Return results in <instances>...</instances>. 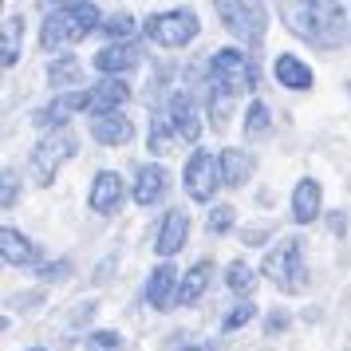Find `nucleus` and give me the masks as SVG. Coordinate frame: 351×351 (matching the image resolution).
<instances>
[{
    "label": "nucleus",
    "mask_w": 351,
    "mask_h": 351,
    "mask_svg": "<svg viewBox=\"0 0 351 351\" xmlns=\"http://www.w3.org/2000/svg\"><path fill=\"white\" fill-rule=\"evenodd\" d=\"M217 162H221V186H245L253 178V154H245L241 146H225Z\"/></svg>",
    "instance_id": "nucleus-23"
},
{
    "label": "nucleus",
    "mask_w": 351,
    "mask_h": 351,
    "mask_svg": "<svg viewBox=\"0 0 351 351\" xmlns=\"http://www.w3.org/2000/svg\"><path fill=\"white\" fill-rule=\"evenodd\" d=\"M253 319H256V304L253 300H237L229 312H225L221 328H225V332H241V328H249Z\"/></svg>",
    "instance_id": "nucleus-30"
},
{
    "label": "nucleus",
    "mask_w": 351,
    "mask_h": 351,
    "mask_svg": "<svg viewBox=\"0 0 351 351\" xmlns=\"http://www.w3.org/2000/svg\"><path fill=\"white\" fill-rule=\"evenodd\" d=\"M123 197H127L123 174H119V170H99V174L91 178V190H87V209L107 217V213H119Z\"/></svg>",
    "instance_id": "nucleus-13"
},
{
    "label": "nucleus",
    "mask_w": 351,
    "mask_h": 351,
    "mask_svg": "<svg viewBox=\"0 0 351 351\" xmlns=\"http://www.w3.org/2000/svg\"><path fill=\"white\" fill-rule=\"evenodd\" d=\"M87 111V103H83V91H64V95H51L44 107H36L32 111V123L44 134H51V130H67V123H71V114Z\"/></svg>",
    "instance_id": "nucleus-12"
},
{
    "label": "nucleus",
    "mask_w": 351,
    "mask_h": 351,
    "mask_svg": "<svg viewBox=\"0 0 351 351\" xmlns=\"http://www.w3.org/2000/svg\"><path fill=\"white\" fill-rule=\"evenodd\" d=\"M103 28V12L99 4H83V0H71V4H56L48 8V16L40 24V48L44 51H64L75 48L80 40H87L91 32Z\"/></svg>",
    "instance_id": "nucleus-2"
},
{
    "label": "nucleus",
    "mask_w": 351,
    "mask_h": 351,
    "mask_svg": "<svg viewBox=\"0 0 351 351\" xmlns=\"http://www.w3.org/2000/svg\"><path fill=\"white\" fill-rule=\"evenodd\" d=\"M206 71H209V83H221L229 95H253L256 87H261L256 60L245 48H233V44H229V48L209 51Z\"/></svg>",
    "instance_id": "nucleus-4"
},
{
    "label": "nucleus",
    "mask_w": 351,
    "mask_h": 351,
    "mask_svg": "<svg viewBox=\"0 0 351 351\" xmlns=\"http://www.w3.org/2000/svg\"><path fill=\"white\" fill-rule=\"evenodd\" d=\"M328 229H332L335 237H343V233H348V213H343V209H332V213H328Z\"/></svg>",
    "instance_id": "nucleus-35"
},
{
    "label": "nucleus",
    "mask_w": 351,
    "mask_h": 351,
    "mask_svg": "<svg viewBox=\"0 0 351 351\" xmlns=\"http://www.w3.org/2000/svg\"><path fill=\"white\" fill-rule=\"evenodd\" d=\"M87 351H123V332H114V328L87 332Z\"/></svg>",
    "instance_id": "nucleus-32"
},
{
    "label": "nucleus",
    "mask_w": 351,
    "mask_h": 351,
    "mask_svg": "<svg viewBox=\"0 0 351 351\" xmlns=\"http://www.w3.org/2000/svg\"><path fill=\"white\" fill-rule=\"evenodd\" d=\"M36 276L44 280V285H56V280H67L71 276V261H51V265H40Z\"/></svg>",
    "instance_id": "nucleus-33"
},
{
    "label": "nucleus",
    "mask_w": 351,
    "mask_h": 351,
    "mask_svg": "<svg viewBox=\"0 0 351 351\" xmlns=\"http://www.w3.org/2000/svg\"><path fill=\"white\" fill-rule=\"evenodd\" d=\"M99 32L107 36V44H130V36H134V16H130V12H114V16L103 20Z\"/></svg>",
    "instance_id": "nucleus-26"
},
{
    "label": "nucleus",
    "mask_w": 351,
    "mask_h": 351,
    "mask_svg": "<svg viewBox=\"0 0 351 351\" xmlns=\"http://www.w3.org/2000/svg\"><path fill=\"white\" fill-rule=\"evenodd\" d=\"M75 146H80V138H75L71 130H51V134H40V143L32 146V158H28V174H32L36 186H51L56 174L75 158Z\"/></svg>",
    "instance_id": "nucleus-6"
},
{
    "label": "nucleus",
    "mask_w": 351,
    "mask_h": 351,
    "mask_svg": "<svg viewBox=\"0 0 351 351\" xmlns=\"http://www.w3.org/2000/svg\"><path fill=\"white\" fill-rule=\"evenodd\" d=\"M28 351H44V348H28Z\"/></svg>",
    "instance_id": "nucleus-39"
},
{
    "label": "nucleus",
    "mask_w": 351,
    "mask_h": 351,
    "mask_svg": "<svg viewBox=\"0 0 351 351\" xmlns=\"http://www.w3.org/2000/svg\"><path fill=\"white\" fill-rule=\"evenodd\" d=\"M190 237V213L186 209H166V217L158 225V237H154V249H158L162 261H170V256L186 245Z\"/></svg>",
    "instance_id": "nucleus-17"
},
{
    "label": "nucleus",
    "mask_w": 351,
    "mask_h": 351,
    "mask_svg": "<svg viewBox=\"0 0 351 351\" xmlns=\"http://www.w3.org/2000/svg\"><path fill=\"white\" fill-rule=\"evenodd\" d=\"M269 127H272L269 107H265L261 99H253V103L245 107V138H261V134H269Z\"/></svg>",
    "instance_id": "nucleus-27"
},
{
    "label": "nucleus",
    "mask_w": 351,
    "mask_h": 351,
    "mask_svg": "<svg viewBox=\"0 0 351 351\" xmlns=\"http://www.w3.org/2000/svg\"><path fill=\"white\" fill-rule=\"evenodd\" d=\"M261 241H269V229H265V225H256V229H245V245H261Z\"/></svg>",
    "instance_id": "nucleus-37"
},
{
    "label": "nucleus",
    "mask_w": 351,
    "mask_h": 351,
    "mask_svg": "<svg viewBox=\"0 0 351 351\" xmlns=\"http://www.w3.org/2000/svg\"><path fill=\"white\" fill-rule=\"evenodd\" d=\"M261 276H269L276 292L300 296L308 292V261H304V241L300 237H280L261 261Z\"/></svg>",
    "instance_id": "nucleus-3"
},
{
    "label": "nucleus",
    "mask_w": 351,
    "mask_h": 351,
    "mask_svg": "<svg viewBox=\"0 0 351 351\" xmlns=\"http://www.w3.org/2000/svg\"><path fill=\"white\" fill-rule=\"evenodd\" d=\"M217 20H221L225 28L233 32L245 51H256L265 44V32H269V8L265 4H233V0H221L217 4Z\"/></svg>",
    "instance_id": "nucleus-7"
},
{
    "label": "nucleus",
    "mask_w": 351,
    "mask_h": 351,
    "mask_svg": "<svg viewBox=\"0 0 351 351\" xmlns=\"http://www.w3.org/2000/svg\"><path fill=\"white\" fill-rule=\"evenodd\" d=\"M178 288H182V272L170 265V261H162L150 269L146 276V304L154 308V312H170L178 304Z\"/></svg>",
    "instance_id": "nucleus-15"
},
{
    "label": "nucleus",
    "mask_w": 351,
    "mask_h": 351,
    "mask_svg": "<svg viewBox=\"0 0 351 351\" xmlns=\"http://www.w3.org/2000/svg\"><path fill=\"white\" fill-rule=\"evenodd\" d=\"M166 119H170V127L178 130V138H182V143H197V138H202V130H206L202 103H197L190 91H174V95H170V103H166Z\"/></svg>",
    "instance_id": "nucleus-9"
},
{
    "label": "nucleus",
    "mask_w": 351,
    "mask_h": 351,
    "mask_svg": "<svg viewBox=\"0 0 351 351\" xmlns=\"http://www.w3.org/2000/svg\"><path fill=\"white\" fill-rule=\"evenodd\" d=\"M233 221H237V209H233V206H225V202H217V206L209 209L206 229L213 233V237H221V233H229V229H233Z\"/></svg>",
    "instance_id": "nucleus-31"
},
{
    "label": "nucleus",
    "mask_w": 351,
    "mask_h": 351,
    "mask_svg": "<svg viewBox=\"0 0 351 351\" xmlns=\"http://www.w3.org/2000/svg\"><path fill=\"white\" fill-rule=\"evenodd\" d=\"M202 32V20L193 8H162L143 20V36L158 48H186Z\"/></svg>",
    "instance_id": "nucleus-5"
},
{
    "label": "nucleus",
    "mask_w": 351,
    "mask_h": 351,
    "mask_svg": "<svg viewBox=\"0 0 351 351\" xmlns=\"http://www.w3.org/2000/svg\"><path fill=\"white\" fill-rule=\"evenodd\" d=\"M288 28L308 40L312 48H339L351 36V8L332 4V0H316V4H285L280 8Z\"/></svg>",
    "instance_id": "nucleus-1"
},
{
    "label": "nucleus",
    "mask_w": 351,
    "mask_h": 351,
    "mask_svg": "<svg viewBox=\"0 0 351 351\" xmlns=\"http://www.w3.org/2000/svg\"><path fill=\"white\" fill-rule=\"evenodd\" d=\"M182 186L190 193V202L197 206H217L213 193L221 190V162L213 158L209 150H193L186 170H182Z\"/></svg>",
    "instance_id": "nucleus-8"
},
{
    "label": "nucleus",
    "mask_w": 351,
    "mask_h": 351,
    "mask_svg": "<svg viewBox=\"0 0 351 351\" xmlns=\"http://www.w3.org/2000/svg\"><path fill=\"white\" fill-rule=\"evenodd\" d=\"M316 217H324V186L316 178H300L292 190V221L312 225Z\"/></svg>",
    "instance_id": "nucleus-18"
},
{
    "label": "nucleus",
    "mask_w": 351,
    "mask_h": 351,
    "mask_svg": "<svg viewBox=\"0 0 351 351\" xmlns=\"http://www.w3.org/2000/svg\"><path fill=\"white\" fill-rule=\"evenodd\" d=\"M83 103H87V114H119L127 111L130 103V83L127 80H95L83 87Z\"/></svg>",
    "instance_id": "nucleus-10"
},
{
    "label": "nucleus",
    "mask_w": 351,
    "mask_h": 351,
    "mask_svg": "<svg viewBox=\"0 0 351 351\" xmlns=\"http://www.w3.org/2000/svg\"><path fill=\"white\" fill-rule=\"evenodd\" d=\"M0 256L12 269H40V245L32 237H24L20 229H12V225L0 229Z\"/></svg>",
    "instance_id": "nucleus-16"
},
{
    "label": "nucleus",
    "mask_w": 351,
    "mask_h": 351,
    "mask_svg": "<svg viewBox=\"0 0 351 351\" xmlns=\"http://www.w3.org/2000/svg\"><path fill=\"white\" fill-rule=\"evenodd\" d=\"M143 64V48L130 40V44H107L91 56V67L99 71V80H127V71Z\"/></svg>",
    "instance_id": "nucleus-11"
},
{
    "label": "nucleus",
    "mask_w": 351,
    "mask_h": 351,
    "mask_svg": "<svg viewBox=\"0 0 351 351\" xmlns=\"http://www.w3.org/2000/svg\"><path fill=\"white\" fill-rule=\"evenodd\" d=\"M178 143V130L170 127V119H166V111H154L150 114V130H146V146H150V154H170Z\"/></svg>",
    "instance_id": "nucleus-25"
},
{
    "label": "nucleus",
    "mask_w": 351,
    "mask_h": 351,
    "mask_svg": "<svg viewBox=\"0 0 351 351\" xmlns=\"http://www.w3.org/2000/svg\"><path fill=\"white\" fill-rule=\"evenodd\" d=\"M265 328H269V332H285V328H288V312H269Z\"/></svg>",
    "instance_id": "nucleus-36"
},
{
    "label": "nucleus",
    "mask_w": 351,
    "mask_h": 351,
    "mask_svg": "<svg viewBox=\"0 0 351 351\" xmlns=\"http://www.w3.org/2000/svg\"><path fill=\"white\" fill-rule=\"evenodd\" d=\"M272 75H276V83H280V87H288V91H308V87L316 83V75H312L308 60H300L296 51H280V56L272 60Z\"/></svg>",
    "instance_id": "nucleus-19"
},
{
    "label": "nucleus",
    "mask_w": 351,
    "mask_h": 351,
    "mask_svg": "<svg viewBox=\"0 0 351 351\" xmlns=\"http://www.w3.org/2000/svg\"><path fill=\"white\" fill-rule=\"evenodd\" d=\"M48 83L56 87V95H64V91H83V64L75 56H56L48 64Z\"/></svg>",
    "instance_id": "nucleus-22"
},
{
    "label": "nucleus",
    "mask_w": 351,
    "mask_h": 351,
    "mask_svg": "<svg viewBox=\"0 0 351 351\" xmlns=\"http://www.w3.org/2000/svg\"><path fill=\"white\" fill-rule=\"evenodd\" d=\"M256 285H261V276H256V269L245 261V256H237V261L225 265V288H229L237 300H253Z\"/></svg>",
    "instance_id": "nucleus-24"
},
{
    "label": "nucleus",
    "mask_w": 351,
    "mask_h": 351,
    "mask_svg": "<svg viewBox=\"0 0 351 351\" xmlns=\"http://www.w3.org/2000/svg\"><path fill=\"white\" fill-rule=\"evenodd\" d=\"M209 280H213V261H193L190 269L182 272V288H178V304L182 308H190L206 296Z\"/></svg>",
    "instance_id": "nucleus-21"
},
{
    "label": "nucleus",
    "mask_w": 351,
    "mask_h": 351,
    "mask_svg": "<svg viewBox=\"0 0 351 351\" xmlns=\"http://www.w3.org/2000/svg\"><path fill=\"white\" fill-rule=\"evenodd\" d=\"M16 190H20V178H16V170L8 166V170H4V197H0V206L4 209L16 206Z\"/></svg>",
    "instance_id": "nucleus-34"
},
{
    "label": "nucleus",
    "mask_w": 351,
    "mask_h": 351,
    "mask_svg": "<svg viewBox=\"0 0 351 351\" xmlns=\"http://www.w3.org/2000/svg\"><path fill=\"white\" fill-rule=\"evenodd\" d=\"M182 351H221V343H213V339H209V343H202V348H182Z\"/></svg>",
    "instance_id": "nucleus-38"
},
{
    "label": "nucleus",
    "mask_w": 351,
    "mask_h": 351,
    "mask_svg": "<svg viewBox=\"0 0 351 351\" xmlns=\"http://www.w3.org/2000/svg\"><path fill=\"white\" fill-rule=\"evenodd\" d=\"M0 60H4V67H16V60H20V20H16V16L4 20V44H0Z\"/></svg>",
    "instance_id": "nucleus-29"
},
{
    "label": "nucleus",
    "mask_w": 351,
    "mask_h": 351,
    "mask_svg": "<svg viewBox=\"0 0 351 351\" xmlns=\"http://www.w3.org/2000/svg\"><path fill=\"white\" fill-rule=\"evenodd\" d=\"M91 138L99 146H127L134 138V123H130L127 111L119 114H95L91 119Z\"/></svg>",
    "instance_id": "nucleus-20"
},
{
    "label": "nucleus",
    "mask_w": 351,
    "mask_h": 351,
    "mask_svg": "<svg viewBox=\"0 0 351 351\" xmlns=\"http://www.w3.org/2000/svg\"><path fill=\"white\" fill-rule=\"evenodd\" d=\"M170 190V174H166V166L162 162H143L138 170H134V182H130V197H134V206H158L162 197Z\"/></svg>",
    "instance_id": "nucleus-14"
},
{
    "label": "nucleus",
    "mask_w": 351,
    "mask_h": 351,
    "mask_svg": "<svg viewBox=\"0 0 351 351\" xmlns=\"http://www.w3.org/2000/svg\"><path fill=\"white\" fill-rule=\"evenodd\" d=\"M209 87V114H213V127H225V119H229V107H233V99L221 83H206Z\"/></svg>",
    "instance_id": "nucleus-28"
}]
</instances>
